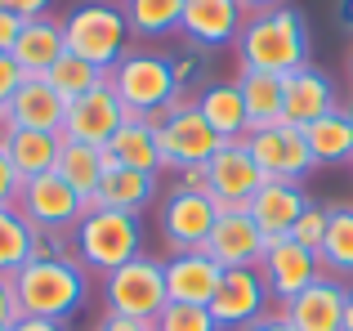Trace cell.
<instances>
[{
    "label": "cell",
    "mask_w": 353,
    "mask_h": 331,
    "mask_svg": "<svg viewBox=\"0 0 353 331\" xmlns=\"http://www.w3.org/2000/svg\"><path fill=\"white\" fill-rule=\"evenodd\" d=\"M237 63L241 72H268V77H291L309 63L313 32L309 18L295 5H277L264 14H250L237 32Z\"/></svg>",
    "instance_id": "1"
},
{
    "label": "cell",
    "mask_w": 353,
    "mask_h": 331,
    "mask_svg": "<svg viewBox=\"0 0 353 331\" xmlns=\"http://www.w3.org/2000/svg\"><path fill=\"white\" fill-rule=\"evenodd\" d=\"M14 287L27 318L72 323L90 305V273L77 260H32L14 273Z\"/></svg>",
    "instance_id": "2"
},
{
    "label": "cell",
    "mask_w": 353,
    "mask_h": 331,
    "mask_svg": "<svg viewBox=\"0 0 353 331\" xmlns=\"http://www.w3.org/2000/svg\"><path fill=\"white\" fill-rule=\"evenodd\" d=\"M77 242V264L90 278H108L121 264L143 255V219L125 215V210H108V206H90L81 215V224L72 228Z\"/></svg>",
    "instance_id": "3"
},
{
    "label": "cell",
    "mask_w": 353,
    "mask_h": 331,
    "mask_svg": "<svg viewBox=\"0 0 353 331\" xmlns=\"http://www.w3.org/2000/svg\"><path fill=\"white\" fill-rule=\"evenodd\" d=\"M63 36H68V54L94 63L99 72H112L134 50V36H130V23L117 0H81V5H72L63 14Z\"/></svg>",
    "instance_id": "4"
},
{
    "label": "cell",
    "mask_w": 353,
    "mask_h": 331,
    "mask_svg": "<svg viewBox=\"0 0 353 331\" xmlns=\"http://www.w3.org/2000/svg\"><path fill=\"white\" fill-rule=\"evenodd\" d=\"M108 86H112V94L121 99L125 117H157L161 108H170L174 99H179L174 72H170V54L143 50V45H134V50L108 72Z\"/></svg>",
    "instance_id": "5"
},
{
    "label": "cell",
    "mask_w": 353,
    "mask_h": 331,
    "mask_svg": "<svg viewBox=\"0 0 353 331\" xmlns=\"http://www.w3.org/2000/svg\"><path fill=\"white\" fill-rule=\"evenodd\" d=\"M103 282V314H117V318H130V323H157L170 296H165V269L157 255H139V260L112 269Z\"/></svg>",
    "instance_id": "6"
},
{
    "label": "cell",
    "mask_w": 353,
    "mask_h": 331,
    "mask_svg": "<svg viewBox=\"0 0 353 331\" xmlns=\"http://www.w3.org/2000/svg\"><path fill=\"white\" fill-rule=\"evenodd\" d=\"M157 126V143H161V166L170 174L188 170V166H206L219 152V134L206 126V117L197 112L192 99H174L170 108H161L157 117H148Z\"/></svg>",
    "instance_id": "7"
},
{
    "label": "cell",
    "mask_w": 353,
    "mask_h": 331,
    "mask_svg": "<svg viewBox=\"0 0 353 331\" xmlns=\"http://www.w3.org/2000/svg\"><path fill=\"white\" fill-rule=\"evenodd\" d=\"M219 219V206L206 192H183V188H165L161 206H157V228H161L170 255L183 251H206V237Z\"/></svg>",
    "instance_id": "8"
},
{
    "label": "cell",
    "mask_w": 353,
    "mask_h": 331,
    "mask_svg": "<svg viewBox=\"0 0 353 331\" xmlns=\"http://www.w3.org/2000/svg\"><path fill=\"white\" fill-rule=\"evenodd\" d=\"M246 152L255 157L259 174L264 179H291V183H304L318 161H313L309 143H304V130L300 126H268V130H250L246 139Z\"/></svg>",
    "instance_id": "9"
},
{
    "label": "cell",
    "mask_w": 353,
    "mask_h": 331,
    "mask_svg": "<svg viewBox=\"0 0 353 331\" xmlns=\"http://www.w3.org/2000/svg\"><path fill=\"white\" fill-rule=\"evenodd\" d=\"M273 296H268V282L259 269H224L219 278V291L210 300V314H215L219 331H241L250 323L273 314Z\"/></svg>",
    "instance_id": "10"
},
{
    "label": "cell",
    "mask_w": 353,
    "mask_h": 331,
    "mask_svg": "<svg viewBox=\"0 0 353 331\" xmlns=\"http://www.w3.org/2000/svg\"><path fill=\"white\" fill-rule=\"evenodd\" d=\"M14 206L32 228H63V233H72V228L81 224V215L90 210L85 201L77 197V188H68L54 170L36 174V179H23Z\"/></svg>",
    "instance_id": "11"
},
{
    "label": "cell",
    "mask_w": 353,
    "mask_h": 331,
    "mask_svg": "<svg viewBox=\"0 0 353 331\" xmlns=\"http://www.w3.org/2000/svg\"><path fill=\"white\" fill-rule=\"evenodd\" d=\"M255 269L264 273L268 296H273V305L282 309V305H291L313 278H318L322 264H318V251L300 246L295 237H268V246H264V255H259Z\"/></svg>",
    "instance_id": "12"
},
{
    "label": "cell",
    "mask_w": 353,
    "mask_h": 331,
    "mask_svg": "<svg viewBox=\"0 0 353 331\" xmlns=\"http://www.w3.org/2000/svg\"><path fill=\"white\" fill-rule=\"evenodd\" d=\"M206 174H210V201L219 210H246V201L259 192L264 174H259L255 157L246 152V143L233 139V143H219V152L206 161Z\"/></svg>",
    "instance_id": "13"
},
{
    "label": "cell",
    "mask_w": 353,
    "mask_h": 331,
    "mask_svg": "<svg viewBox=\"0 0 353 331\" xmlns=\"http://www.w3.org/2000/svg\"><path fill=\"white\" fill-rule=\"evenodd\" d=\"M125 126V108L112 94V86H99L90 94L72 99L68 103V121H63V139L68 143H90V148H108L112 134Z\"/></svg>",
    "instance_id": "14"
},
{
    "label": "cell",
    "mask_w": 353,
    "mask_h": 331,
    "mask_svg": "<svg viewBox=\"0 0 353 331\" xmlns=\"http://www.w3.org/2000/svg\"><path fill=\"white\" fill-rule=\"evenodd\" d=\"M349 282L318 273L291 305H282V318L295 331H345V309H349Z\"/></svg>",
    "instance_id": "15"
},
{
    "label": "cell",
    "mask_w": 353,
    "mask_h": 331,
    "mask_svg": "<svg viewBox=\"0 0 353 331\" xmlns=\"http://www.w3.org/2000/svg\"><path fill=\"white\" fill-rule=\"evenodd\" d=\"M241 23H246V9L237 0H183L179 36L210 54H219L224 45H237Z\"/></svg>",
    "instance_id": "16"
},
{
    "label": "cell",
    "mask_w": 353,
    "mask_h": 331,
    "mask_svg": "<svg viewBox=\"0 0 353 331\" xmlns=\"http://www.w3.org/2000/svg\"><path fill=\"white\" fill-rule=\"evenodd\" d=\"M264 246H268V237L259 233V224L246 210H219L215 228L206 237V255L219 260V269H255Z\"/></svg>",
    "instance_id": "17"
},
{
    "label": "cell",
    "mask_w": 353,
    "mask_h": 331,
    "mask_svg": "<svg viewBox=\"0 0 353 331\" xmlns=\"http://www.w3.org/2000/svg\"><path fill=\"white\" fill-rule=\"evenodd\" d=\"M309 192H304V183H291V179H264L259 183V192L246 201V215L259 224V233L264 237H291L295 219L309 210Z\"/></svg>",
    "instance_id": "18"
},
{
    "label": "cell",
    "mask_w": 353,
    "mask_h": 331,
    "mask_svg": "<svg viewBox=\"0 0 353 331\" xmlns=\"http://www.w3.org/2000/svg\"><path fill=\"white\" fill-rule=\"evenodd\" d=\"M161 269H165V296H170L174 305H206L210 309V300H215V291H219V278H224L219 260H210L206 251L165 255Z\"/></svg>",
    "instance_id": "19"
},
{
    "label": "cell",
    "mask_w": 353,
    "mask_h": 331,
    "mask_svg": "<svg viewBox=\"0 0 353 331\" xmlns=\"http://www.w3.org/2000/svg\"><path fill=\"white\" fill-rule=\"evenodd\" d=\"M282 103H286V126H300L304 130L309 121L336 112L340 94H336V81H331L327 72L313 68V63H304L300 72L282 77Z\"/></svg>",
    "instance_id": "20"
},
{
    "label": "cell",
    "mask_w": 353,
    "mask_h": 331,
    "mask_svg": "<svg viewBox=\"0 0 353 331\" xmlns=\"http://www.w3.org/2000/svg\"><path fill=\"white\" fill-rule=\"evenodd\" d=\"M9 121H14V130L63 134V121H68V99H63L45 77H27L23 90L9 99Z\"/></svg>",
    "instance_id": "21"
},
{
    "label": "cell",
    "mask_w": 353,
    "mask_h": 331,
    "mask_svg": "<svg viewBox=\"0 0 353 331\" xmlns=\"http://www.w3.org/2000/svg\"><path fill=\"white\" fill-rule=\"evenodd\" d=\"M14 63L27 72V77H45L54 63L68 54V36H63V14H41V18H27L18 27V41H14Z\"/></svg>",
    "instance_id": "22"
},
{
    "label": "cell",
    "mask_w": 353,
    "mask_h": 331,
    "mask_svg": "<svg viewBox=\"0 0 353 331\" xmlns=\"http://www.w3.org/2000/svg\"><path fill=\"white\" fill-rule=\"evenodd\" d=\"M157 201H161V179H157V174L125 170V166H108L103 183H99L94 206L125 210V215H139V219H143L148 210L157 206Z\"/></svg>",
    "instance_id": "23"
},
{
    "label": "cell",
    "mask_w": 353,
    "mask_h": 331,
    "mask_svg": "<svg viewBox=\"0 0 353 331\" xmlns=\"http://www.w3.org/2000/svg\"><path fill=\"white\" fill-rule=\"evenodd\" d=\"M197 112L206 117V126L219 134L224 143L233 139H246L250 134V121H246V99H241V86L237 81H210L197 99Z\"/></svg>",
    "instance_id": "24"
},
{
    "label": "cell",
    "mask_w": 353,
    "mask_h": 331,
    "mask_svg": "<svg viewBox=\"0 0 353 331\" xmlns=\"http://www.w3.org/2000/svg\"><path fill=\"white\" fill-rule=\"evenodd\" d=\"M108 161L125 166V170H143V174H161V143H157V126L148 117H125V126L112 134L108 143Z\"/></svg>",
    "instance_id": "25"
},
{
    "label": "cell",
    "mask_w": 353,
    "mask_h": 331,
    "mask_svg": "<svg viewBox=\"0 0 353 331\" xmlns=\"http://www.w3.org/2000/svg\"><path fill=\"white\" fill-rule=\"evenodd\" d=\"M108 166H112V161H108L103 148H90V143H68V139H63V152H59L54 174H59L68 188H77V197L85 201V206H94L99 183H103Z\"/></svg>",
    "instance_id": "26"
},
{
    "label": "cell",
    "mask_w": 353,
    "mask_h": 331,
    "mask_svg": "<svg viewBox=\"0 0 353 331\" xmlns=\"http://www.w3.org/2000/svg\"><path fill=\"white\" fill-rule=\"evenodd\" d=\"M304 143H309L313 161L318 166H345L353 161V117L345 108L318 117V121L304 126Z\"/></svg>",
    "instance_id": "27"
},
{
    "label": "cell",
    "mask_w": 353,
    "mask_h": 331,
    "mask_svg": "<svg viewBox=\"0 0 353 331\" xmlns=\"http://www.w3.org/2000/svg\"><path fill=\"white\" fill-rule=\"evenodd\" d=\"M322 273L349 282L353 278V201H336L327 206V237L318 246Z\"/></svg>",
    "instance_id": "28"
},
{
    "label": "cell",
    "mask_w": 353,
    "mask_h": 331,
    "mask_svg": "<svg viewBox=\"0 0 353 331\" xmlns=\"http://www.w3.org/2000/svg\"><path fill=\"white\" fill-rule=\"evenodd\" d=\"M121 14L130 23L134 41H170L179 36L183 23V0H121Z\"/></svg>",
    "instance_id": "29"
},
{
    "label": "cell",
    "mask_w": 353,
    "mask_h": 331,
    "mask_svg": "<svg viewBox=\"0 0 353 331\" xmlns=\"http://www.w3.org/2000/svg\"><path fill=\"white\" fill-rule=\"evenodd\" d=\"M237 86H241V99H246V121H250V130L286 126L282 77H268V72H237Z\"/></svg>",
    "instance_id": "30"
},
{
    "label": "cell",
    "mask_w": 353,
    "mask_h": 331,
    "mask_svg": "<svg viewBox=\"0 0 353 331\" xmlns=\"http://www.w3.org/2000/svg\"><path fill=\"white\" fill-rule=\"evenodd\" d=\"M63 152V134H41V130H9L5 139V157L14 161V170L23 179H36V174H50L59 166Z\"/></svg>",
    "instance_id": "31"
},
{
    "label": "cell",
    "mask_w": 353,
    "mask_h": 331,
    "mask_svg": "<svg viewBox=\"0 0 353 331\" xmlns=\"http://www.w3.org/2000/svg\"><path fill=\"white\" fill-rule=\"evenodd\" d=\"M165 54H170V72H174V90H179V99H197L201 90L215 81V54H210V50H201V45H192V41L179 36V45L165 50Z\"/></svg>",
    "instance_id": "32"
},
{
    "label": "cell",
    "mask_w": 353,
    "mask_h": 331,
    "mask_svg": "<svg viewBox=\"0 0 353 331\" xmlns=\"http://www.w3.org/2000/svg\"><path fill=\"white\" fill-rule=\"evenodd\" d=\"M23 264H32V224L18 206H0V273L14 278Z\"/></svg>",
    "instance_id": "33"
},
{
    "label": "cell",
    "mask_w": 353,
    "mask_h": 331,
    "mask_svg": "<svg viewBox=\"0 0 353 331\" xmlns=\"http://www.w3.org/2000/svg\"><path fill=\"white\" fill-rule=\"evenodd\" d=\"M45 81H50L54 90H59L63 99H81V94H90V90H99L108 81V72H99L94 63H85V59H77V54H63L59 63H54L50 72H45Z\"/></svg>",
    "instance_id": "34"
},
{
    "label": "cell",
    "mask_w": 353,
    "mask_h": 331,
    "mask_svg": "<svg viewBox=\"0 0 353 331\" xmlns=\"http://www.w3.org/2000/svg\"><path fill=\"white\" fill-rule=\"evenodd\" d=\"M152 331H219V323L206 305H174L170 300V305L157 314Z\"/></svg>",
    "instance_id": "35"
},
{
    "label": "cell",
    "mask_w": 353,
    "mask_h": 331,
    "mask_svg": "<svg viewBox=\"0 0 353 331\" xmlns=\"http://www.w3.org/2000/svg\"><path fill=\"white\" fill-rule=\"evenodd\" d=\"M32 260H77V242L63 228H32Z\"/></svg>",
    "instance_id": "36"
},
{
    "label": "cell",
    "mask_w": 353,
    "mask_h": 331,
    "mask_svg": "<svg viewBox=\"0 0 353 331\" xmlns=\"http://www.w3.org/2000/svg\"><path fill=\"white\" fill-rule=\"evenodd\" d=\"M291 237H295L300 246H309V251H318V246H322V237H327V206L309 201V210H304V215L295 219Z\"/></svg>",
    "instance_id": "37"
},
{
    "label": "cell",
    "mask_w": 353,
    "mask_h": 331,
    "mask_svg": "<svg viewBox=\"0 0 353 331\" xmlns=\"http://www.w3.org/2000/svg\"><path fill=\"white\" fill-rule=\"evenodd\" d=\"M23 81H27V72L14 63V54H0V108H9V99L23 90Z\"/></svg>",
    "instance_id": "38"
},
{
    "label": "cell",
    "mask_w": 353,
    "mask_h": 331,
    "mask_svg": "<svg viewBox=\"0 0 353 331\" xmlns=\"http://www.w3.org/2000/svg\"><path fill=\"white\" fill-rule=\"evenodd\" d=\"M23 318V305H18V287L9 273H0V327H14Z\"/></svg>",
    "instance_id": "39"
},
{
    "label": "cell",
    "mask_w": 353,
    "mask_h": 331,
    "mask_svg": "<svg viewBox=\"0 0 353 331\" xmlns=\"http://www.w3.org/2000/svg\"><path fill=\"white\" fill-rule=\"evenodd\" d=\"M18 188H23V174L14 170V161H9L5 148H0V206H14V201H18Z\"/></svg>",
    "instance_id": "40"
},
{
    "label": "cell",
    "mask_w": 353,
    "mask_h": 331,
    "mask_svg": "<svg viewBox=\"0 0 353 331\" xmlns=\"http://www.w3.org/2000/svg\"><path fill=\"white\" fill-rule=\"evenodd\" d=\"M0 9L14 18H41V14H54V0H0Z\"/></svg>",
    "instance_id": "41"
},
{
    "label": "cell",
    "mask_w": 353,
    "mask_h": 331,
    "mask_svg": "<svg viewBox=\"0 0 353 331\" xmlns=\"http://www.w3.org/2000/svg\"><path fill=\"white\" fill-rule=\"evenodd\" d=\"M170 188H183V192H206V197H210V174H206V166H188V170H179Z\"/></svg>",
    "instance_id": "42"
},
{
    "label": "cell",
    "mask_w": 353,
    "mask_h": 331,
    "mask_svg": "<svg viewBox=\"0 0 353 331\" xmlns=\"http://www.w3.org/2000/svg\"><path fill=\"white\" fill-rule=\"evenodd\" d=\"M90 331H152V323H130V318H117V314H103Z\"/></svg>",
    "instance_id": "43"
},
{
    "label": "cell",
    "mask_w": 353,
    "mask_h": 331,
    "mask_svg": "<svg viewBox=\"0 0 353 331\" xmlns=\"http://www.w3.org/2000/svg\"><path fill=\"white\" fill-rule=\"evenodd\" d=\"M18 27H23V18H14V14H5V9H0V54H9V50H14Z\"/></svg>",
    "instance_id": "44"
},
{
    "label": "cell",
    "mask_w": 353,
    "mask_h": 331,
    "mask_svg": "<svg viewBox=\"0 0 353 331\" xmlns=\"http://www.w3.org/2000/svg\"><path fill=\"white\" fill-rule=\"evenodd\" d=\"M9 331H68V323H50V318H27L23 314Z\"/></svg>",
    "instance_id": "45"
},
{
    "label": "cell",
    "mask_w": 353,
    "mask_h": 331,
    "mask_svg": "<svg viewBox=\"0 0 353 331\" xmlns=\"http://www.w3.org/2000/svg\"><path fill=\"white\" fill-rule=\"evenodd\" d=\"M241 331H295V327L282 318V309H273L268 318H259V323H250V327H241Z\"/></svg>",
    "instance_id": "46"
},
{
    "label": "cell",
    "mask_w": 353,
    "mask_h": 331,
    "mask_svg": "<svg viewBox=\"0 0 353 331\" xmlns=\"http://www.w3.org/2000/svg\"><path fill=\"white\" fill-rule=\"evenodd\" d=\"M241 9H246V18L250 14H264V9H277V5H291V0H237Z\"/></svg>",
    "instance_id": "47"
},
{
    "label": "cell",
    "mask_w": 353,
    "mask_h": 331,
    "mask_svg": "<svg viewBox=\"0 0 353 331\" xmlns=\"http://www.w3.org/2000/svg\"><path fill=\"white\" fill-rule=\"evenodd\" d=\"M336 18H340V27H349V32H353V0H340Z\"/></svg>",
    "instance_id": "48"
},
{
    "label": "cell",
    "mask_w": 353,
    "mask_h": 331,
    "mask_svg": "<svg viewBox=\"0 0 353 331\" xmlns=\"http://www.w3.org/2000/svg\"><path fill=\"white\" fill-rule=\"evenodd\" d=\"M345 331H353V291H349V309H345Z\"/></svg>",
    "instance_id": "49"
},
{
    "label": "cell",
    "mask_w": 353,
    "mask_h": 331,
    "mask_svg": "<svg viewBox=\"0 0 353 331\" xmlns=\"http://www.w3.org/2000/svg\"><path fill=\"white\" fill-rule=\"evenodd\" d=\"M345 112H349V117H353V94H349V103H345Z\"/></svg>",
    "instance_id": "50"
},
{
    "label": "cell",
    "mask_w": 353,
    "mask_h": 331,
    "mask_svg": "<svg viewBox=\"0 0 353 331\" xmlns=\"http://www.w3.org/2000/svg\"><path fill=\"white\" fill-rule=\"evenodd\" d=\"M349 81H353V54H349Z\"/></svg>",
    "instance_id": "51"
},
{
    "label": "cell",
    "mask_w": 353,
    "mask_h": 331,
    "mask_svg": "<svg viewBox=\"0 0 353 331\" xmlns=\"http://www.w3.org/2000/svg\"><path fill=\"white\" fill-rule=\"evenodd\" d=\"M0 331H9V327H0Z\"/></svg>",
    "instance_id": "52"
},
{
    "label": "cell",
    "mask_w": 353,
    "mask_h": 331,
    "mask_svg": "<svg viewBox=\"0 0 353 331\" xmlns=\"http://www.w3.org/2000/svg\"><path fill=\"white\" fill-rule=\"evenodd\" d=\"M117 5H121V0H117Z\"/></svg>",
    "instance_id": "53"
}]
</instances>
